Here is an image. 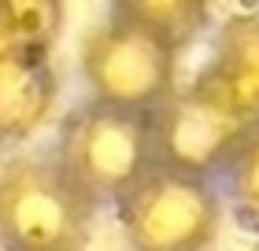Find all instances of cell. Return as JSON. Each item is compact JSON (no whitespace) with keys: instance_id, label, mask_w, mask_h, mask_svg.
<instances>
[{"instance_id":"1","label":"cell","mask_w":259,"mask_h":251,"mask_svg":"<svg viewBox=\"0 0 259 251\" xmlns=\"http://www.w3.org/2000/svg\"><path fill=\"white\" fill-rule=\"evenodd\" d=\"M93 203L56 155H15L0 166V247L81 251L93 229Z\"/></svg>"},{"instance_id":"2","label":"cell","mask_w":259,"mask_h":251,"mask_svg":"<svg viewBox=\"0 0 259 251\" xmlns=\"http://www.w3.org/2000/svg\"><path fill=\"white\" fill-rule=\"evenodd\" d=\"M56 159L93 203H119L152 166V111H130L93 100L63 122Z\"/></svg>"},{"instance_id":"3","label":"cell","mask_w":259,"mask_h":251,"mask_svg":"<svg viewBox=\"0 0 259 251\" xmlns=\"http://www.w3.org/2000/svg\"><path fill=\"white\" fill-rule=\"evenodd\" d=\"M134 251H207L222 225L215 177L156 163L115 203Z\"/></svg>"},{"instance_id":"4","label":"cell","mask_w":259,"mask_h":251,"mask_svg":"<svg viewBox=\"0 0 259 251\" xmlns=\"http://www.w3.org/2000/svg\"><path fill=\"white\" fill-rule=\"evenodd\" d=\"M178 48L137 22L115 19L93 30L81 44V70L93 89V100L130 107V111H156L174 92Z\"/></svg>"},{"instance_id":"5","label":"cell","mask_w":259,"mask_h":251,"mask_svg":"<svg viewBox=\"0 0 259 251\" xmlns=\"http://www.w3.org/2000/svg\"><path fill=\"white\" fill-rule=\"evenodd\" d=\"M259 122L233 111L211 89L193 81L189 89H174L156 111H152V140H156V163L178 166L189 174L219 177L222 166L237 144Z\"/></svg>"},{"instance_id":"6","label":"cell","mask_w":259,"mask_h":251,"mask_svg":"<svg viewBox=\"0 0 259 251\" xmlns=\"http://www.w3.org/2000/svg\"><path fill=\"white\" fill-rule=\"evenodd\" d=\"M204 89L259 122V4L230 15L215 33L211 63L196 74Z\"/></svg>"},{"instance_id":"7","label":"cell","mask_w":259,"mask_h":251,"mask_svg":"<svg viewBox=\"0 0 259 251\" xmlns=\"http://www.w3.org/2000/svg\"><path fill=\"white\" fill-rule=\"evenodd\" d=\"M56 96L60 74L52 56L0 52V148L37 133L49 122Z\"/></svg>"},{"instance_id":"8","label":"cell","mask_w":259,"mask_h":251,"mask_svg":"<svg viewBox=\"0 0 259 251\" xmlns=\"http://www.w3.org/2000/svg\"><path fill=\"white\" fill-rule=\"evenodd\" d=\"M63 33V0H0V52L52 56Z\"/></svg>"},{"instance_id":"9","label":"cell","mask_w":259,"mask_h":251,"mask_svg":"<svg viewBox=\"0 0 259 251\" xmlns=\"http://www.w3.org/2000/svg\"><path fill=\"white\" fill-rule=\"evenodd\" d=\"M111 15L159 33L182 52L207 26L211 0H111Z\"/></svg>"},{"instance_id":"10","label":"cell","mask_w":259,"mask_h":251,"mask_svg":"<svg viewBox=\"0 0 259 251\" xmlns=\"http://www.w3.org/2000/svg\"><path fill=\"white\" fill-rule=\"evenodd\" d=\"M219 177L226 185L237 222L259 236V126L237 144V152L230 155V163L222 166Z\"/></svg>"},{"instance_id":"11","label":"cell","mask_w":259,"mask_h":251,"mask_svg":"<svg viewBox=\"0 0 259 251\" xmlns=\"http://www.w3.org/2000/svg\"><path fill=\"white\" fill-rule=\"evenodd\" d=\"M255 251H259V244H255Z\"/></svg>"}]
</instances>
